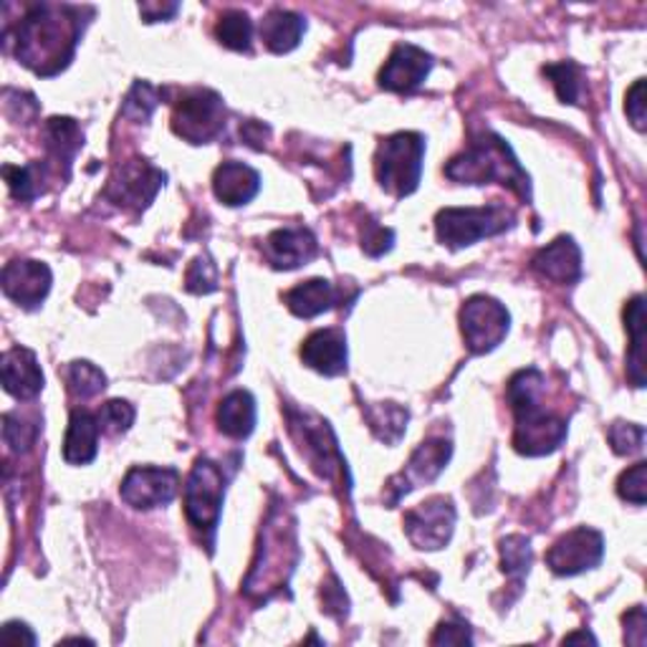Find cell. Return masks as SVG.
<instances>
[{"label":"cell","instance_id":"obj_1","mask_svg":"<svg viewBox=\"0 0 647 647\" xmlns=\"http://www.w3.org/2000/svg\"><path fill=\"white\" fill-rule=\"evenodd\" d=\"M81 29L77 6H33L16 26V57L39 77L59 74L74 59Z\"/></svg>","mask_w":647,"mask_h":647},{"label":"cell","instance_id":"obj_2","mask_svg":"<svg viewBox=\"0 0 647 647\" xmlns=\"http://www.w3.org/2000/svg\"><path fill=\"white\" fill-rule=\"evenodd\" d=\"M544 375L539 370H522L508 382V403L516 415L514 445L522 455L554 453L567 437V421L544 405Z\"/></svg>","mask_w":647,"mask_h":647},{"label":"cell","instance_id":"obj_3","mask_svg":"<svg viewBox=\"0 0 647 647\" xmlns=\"http://www.w3.org/2000/svg\"><path fill=\"white\" fill-rule=\"evenodd\" d=\"M445 175L455 182H468V185L501 182V185L512 188L518 198H532L528 175L518 165L512 148L496 134H481L461 158L451 160Z\"/></svg>","mask_w":647,"mask_h":647},{"label":"cell","instance_id":"obj_4","mask_svg":"<svg viewBox=\"0 0 647 647\" xmlns=\"http://www.w3.org/2000/svg\"><path fill=\"white\" fill-rule=\"evenodd\" d=\"M423 158H425V140L415 132H400L387 137L380 144L375 170L382 190L390 195L405 198L415 193L421 185L423 175Z\"/></svg>","mask_w":647,"mask_h":647},{"label":"cell","instance_id":"obj_5","mask_svg":"<svg viewBox=\"0 0 647 647\" xmlns=\"http://www.w3.org/2000/svg\"><path fill=\"white\" fill-rule=\"evenodd\" d=\"M514 225V213L506 205L491 203L486 208H445L435 218L437 241L451 249H466L481 239L504 233Z\"/></svg>","mask_w":647,"mask_h":647},{"label":"cell","instance_id":"obj_6","mask_svg":"<svg viewBox=\"0 0 647 647\" xmlns=\"http://www.w3.org/2000/svg\"><path fill=\"white\" fill-rule=\"evenodd\" d=\"M225 127L223 99L211 89H193L180 97L172 114V130L190 144L215 140Z\"/></svg>","mask_w":647,"mask_h":647},{"label":"cell","instance_id":"obj_7","mask_svg":"<svg viewBox=\"0 0 647 647\" xmlns=\"http://www.w3.org/2000/svg\"><path fill=\"white\" fill-rule=\"evenodd\" d=\"M225 496V478L218 463L200 458L190 471L185 483V514L188 522L200 532H215L221 522Z\"/></svg>","mask_w":647,"mask_h":647},{"label":"cell","instance_id":"obj_8","mask_svg":"<svg viewBox=\"0 0 647 647\" xmlns=\"http://www.w3.org/2000/svg\"><path fill=\"white\" fill-rule=\"evenodd\" d=\"M506 306L491 296H471L461 309V330L473 354H486L506 340L508 334Z\"/></svg>","mask_w":647,"mask_h":647},{"label":"cell","instance_id":"obj_9","mask_svg":"<svg viewBox=\"0 0 647 647\" xmlns=\"http://www.w3.org/2000/svg\"><path fill=\"white\" fill-rule=\"evenodd\" d=\"M605 557V539L595 528L579 526L564 534L562 539L546 552V564L559 577H574L587 569H595Z\"/></svg>","mask_w":647,"mask_h":647},{"label":"cell","instance_id":"obj_10","mask_svg":"<svg viewBox=\"0 0 647 647\" xmlns=\"http://www.w3.org/2000/svg\"><path fill=\"white\" fill-rule=\"evenodd\" d=\"M455 508L448 498H431L405 514V532L417 549H443L451 542Z\"/></svg>","mask_w":647,"mask_h":647},{"label":"cell","instance_id":"obj_11","mask_svg":"<svg viewBox=\"0 0 647 647\" xmlns=\"http://www.w3.org/2000/svg\"><path fill=\"white\" fill-rule=\"evenodd\" d=\"M180 473L175 468L137 466L122 481V498L132 508H158L178 496Z\"/></svg>","mask_w":647,"mask_h":647},{"label":"cell","instance_id":"obj_12","mask_svg":"<svg viewBox=\"0 0 647 647\" xmlns=\"http://www.w3.org/2000/svg\"><path fill=\"white\" fill-rule=\"evenodd\" d=\"M162 182H165V172L152 168L144 160H134L117 170V175L109 182L107 195L120 205L148 208L162 188Z\"/></svg>","mask_w":647,"mask_h":647},{"label":"cell","instance_id":"obj_13","mask_svg":"<svg viewBox=\"0 0 647 647\" xmlns=\"http://www.w3.org/2000/svg\"><path fill=\"white\" fill-rule=\"evenodd\" d=\"M433 69V57L413 43H400L380 71V87L397 94H410L423 84Z\"/></svg>","mask_w":647,"mask_h":647},{"label":"cell","instance_id":"obj_14","mask_svg":"<svg viewBox=\"0 0 647 647\" xmlns=\"http://www.w3.org/2000/svg\"><path fill=\"white\" fill-rule=\"evenodd\" d=\"M451 443L448 441H427L423 443L421 448L413 453V458L405 466V471L400 473L397 478L390 481V488H392V496H390V504H397L400 498L410 491L423 486V483H431L437 476H441V471L445 468V463L451 458Z\"/></svg>","mask_w":647,"mask_h":647},{"label":"cell","instance_id":"obj_15","mask_svg":"<svg viewBox=\"0 0 647 647\" xmlns=\"http://www.w3.org/2000/svg\"><path fill=\"white\" fill-rule=\"evenodd\" d=\"M51 291V271L41 261H13L3 269V294L23 309H36Z\"/></svg>","mask_w":647,"mask_h":647},{"label":"cell","instance_id":"obj_16","mask_svg":"<svg viewBox=\"0 0 647 647\" xmlns=\"http://www.w3.org/2000/svg\"><path fill=\"white\" fill-rule=\"evenodd\" d=\"M316 239L309 228H279L266 239V259L273 269H299L316 256Z\"/></svg>","mask_w":647,"mask_h":647},{"label":"cell","instance_id":"obj_17","mask_svg":"<svg viewBox=\"0 0 647 647\" xmlns=\"http://www.w3.org/2000/svg\"><path fill=\"white\" fill-rule=\"evenodd\" d=\"M0 375H3V387L8 395L16 400H31L43 390V372L36 354L26 346H13L3 354L0 364Z\"/></svg>","mask_w":647,"mask_h":647},{"label":"cell","instance_id":"obj_18","mask_svg":"<svg viewBox=\"0 0 647 647\" xmlns=\"http://www.w3.org/2000/svg\"><path fill=\"white\" fill-rule=\"evenodd\" d=\"M302 360L324 377H336L346 370V340L342 330L314 332L302 346Z\"/></svg>","mask_w":647,"mask_h":647},{"label":"cell","instance_id":"obj_19","mask_svg":"<svg viewBox=\"0 0 647 647\" xmlns=\"http://www.w3.org/2000/svg\"><path fill=\"white\" fill-rule=\"evenodd\" d=\"M534 269L544 279L557 281V284H574L582 276V251L574 239L562 235L554 243L546 245L534 259Z\"/></svg>","mask_w":647,"mask_h":647},{"label":"cell","instance_id":"obj_20","mask_svg":"<svg viewBox=\"0 0 647 647\" xmlns=\"http://www.w3.org/2000/svg\"><path fill=\"white\" fill-rule=\"evenodd\" d=\"M215 198L225 205H245L259 195L261 175L243 162H223L213 175Z\"/></svg>","mask_w":647,"mask_h":647},{"label":"cell","instance_id":"obj_21","mask_svg":"<svg viewBox=\"0 0 647 647\" xmlns=\"http://www.w3.org/2000/svg\"><path fill=\"white\" fill-rule=\"evenodd\" d=\"M99 433H102V425H99V417L87 413V410H74L69 421L67 441H63V461L71 463V466H87L97 458L99 451Z\"/></svg>","mask_w":647,"mask_h":647},{"label":"cell","instance_id":"obj_22","mask_svg":"<svg viewBox=\"0 0 647 647\" xmlns=\"http://www.w3.org/2000/svg\"><path fill=\"white\" fill-rule=\"evenodd\" d=\"M218 427L235 441H243L256 427V400L251 392L235 390L231 395L223 397L221 407H218Z\"/></svg>","mask_w":647,"mask_h":647},{"label":"cell","instance_id":"obj_23","mask_svg":"<svg viewBox=\"0 0 647 647\" xmlns=\"http://www.w3.org/2000/svg\"><path fill=\"white\" fill-rule=\"evenodd\" d=\"M284 302L296 316L314 319V316L334 309L336 289L332 286V281L312 279V281H304V284H299L291 291H286Z\"/></svg>","mask_w":647,"mask_h":647},{"label":"cell","instance_id":"obj_24","mask_svg":"<svg viewBox=\"0 0 647 647\" xmlns=\"http://www.w3.org/2000/svg\"><path fill=\"white\" fill-rule=\"evenodd\" d=\"M306 31V21L294 11H271L261 23V39L266 41L269 51L289 53L294 51Z\"/></svg>","mask_w":647,"mask_h":647},{"label":"cell","instance_id":"obj_25","mask_svg":"<svg viewBox=\"0 0 647 647\" xmlns=\"http://www.w3.org/2000/svg\"><path fill=\"white\" fill-rule=\"evenodd\" d=\"M46 150H49V158L69 170L71 160L77 158V152L84 144V137L79 132V124L69 117H53V120L46 122Z\"/></svg>","mask_w":647,"mask_h":647},{"label":"cell","instance_id":"obj_26","mask_svg":"<svg viewBox=\"0 0 647 647\" xmlns=\"http://www.w3.org/2000/svg\"><path fill=\"white\" fill-rule=\"evenodd\" d=\"M625 324L627 332H630L633 340V352H630V380L635 382V387H645V299L635 296L625 309Z\"/></svg>","mask_w":647,"mask_h":647},{"label":"cell","instance_id":"obj_27","mask_svg":"<svg viewBox=\"0 0 647 647\" xmlns=\"http://www.w3.org/2000/svg\"><path fill=\"white\" fill-rule=\"evenodd\" d=\"M215 39L221 41L225 49L251 51V39H253L251 18L241 11L223 13L221 21H218L215 26Z\"/></svg>","mask_w":647,"mask_h":647},{"label":"cell","instance_id":"obj_28","mask_svg":"<svg viewBox=\"0 0 647 647\" xmlns=\"http://www.w3.org/2000/svg\"><path fill=\"white\" fill-rule=\"evenodd\" d=\"M67 382H69L71 395L79 400H87V397L99 395V392L107 387V375L91 362H71L67 370Z\"/></svg>","mask_w":647,"mask_h":647},{"label":"cell","instance_id":"obj_29","mask_svg":"<svg viewBox=\"0 0 647 647\" xmlns=\"http://www.w3.org/2000/svg\"><path fill=\"white\" fill-rule=\"evenodd\" d=\"M8 188H11V195L16 200H33L41 193V182H43V168L41 165H26V168H13L6 165L3 170Z\"/></svg>","mask_w":647,"mask_h":647},{"label":"cell","instance_id":"obj_30","mask_svg":"<svg viewBox=\"0 0 647 647\" xmlns=\"http://www.w3.org/2000/svg\"><path fill=\"white\" fill-rule=\"evenodd\" d=\"M160 104V91L148 81H137L130 94L124 99V117H130L134 122H148L154 114V109Z\"/></svg>","mask_w":647,"mask_h":647},{"label":"cell","instance_id":"obj_31","mask_svg":"<svg viewBox=\"0 0 647 647\" xmlns=\"http://www.w3.org/2000/svg\"><path fill=\"white\" fill-rule=\"evenodd\" d=\"M544 74L554 81V89L564 104H577L579 102V91H582V79H579V67H574L572 61L552 63V67H544Z\"/></svg>","mask_w":647,"mask_h":647},{"label":"cell","instance_id":"obj_32","mask_svg":"<svg viewBox=\"0 0 647 647\" xmlns=\"http://www.w3.org/2000/svg\"><path fill=\"white\" fill-rule=\"evenodd\" d=\"M501 564L512 577H524L532 567V544H528L526 536H506L501 542Z\"/></svg>","mask_w":647,"mask_h":647},{"label":"cell","instance_id":"obj_33","mask_svg":"<svg viewBox=\"0 0 647 647\" xmlns=\"http://www.w3.org/2000/svg\"><path fill=\"white\" fill-rule=\"evenodd\" d=\"M617 494L635 506H645L647 498V463H635L617 481Z\"/></svg>","mask_w":647,"mask_h":647},{"label":"cell","instance_id":"obj_34","mask_svg":"<svg viewBox=\"0 0 647 647\" xmlns=\"http://www.w3.org/2000/svg\"><path fill=\"white\" fill-rule=\"evenodd\" d=\"M36 435H39V427L29 421H21V417H16L11 413L3 415V437H6V445L11 448L13 453H21V451H29Z\"/></svg>","mask_w":647,"mask_h":647},{"label":"cell","instance_id":"obj_35","mask_svg":"<svg viewBox=\"0 0 647 647\" xmlns=\"http://www.w3.org/2000/svg\"><path fill=\"white\" fill-rule=\"evenodd\" d=\"M99 425H102V433H124L130 431V425L134 423V407L124 400H109V403L99 410Z\"/></svg>","mask_w":647,"mask_h":647},{"label":"cell","instance_id":"obj_36","mask_svg":"<svg viewBox=\"0 0 647 647\" xmlns=\"http://www.w3.org/2000/svg\"><path fill=\"white\" fill-rule=\"evenodd\" d=\"M645 441V427L635 423H615L609 427V443H613L615 453L619 455H633L643 451Z\"/></svg>","mask_w":647,"mask_h":647},{"label":"cell","instance_id":"obj_37","mask_svg":"<svg viewBox=\"0 0 647 647\" xmlns=\"http://www.w3.org/2000/svg\"><path fill=\"white\" fill-rule=\"evenodd\" d=\"M377 415L380 417L372 415L370 421H372V427H375L382 441H390V433H387L390 427H392V433H395L397 437L403 435L405 423H407L405 410H400L397 405H382V407H377Z\"/></svg>","mask_w":647,"mask_h":647},{"label":"cell","instance_id":"obj_38","mask_svg":"<svg viewBox=\"0 0 647 647\" xmlns=\"http://www.w3.org/2000/svg\"><path fill=\"white\" fill-rule=\"evenodd\" d=\"M188 291L193 294H211L215 291V266L208 259H198L188 273Z\"/></svg>","mask_w":647,"mask_h":647},{"label":"cell","instance_id":"obj_39","mask_svg":"<svg viewBox=\"0 0 647 647\" xmlns=\"http://www.w3.org/2000/svg\"><path fill=\"white\" fill-rule=\"evenodd\" d=\"M392 231H385V228L377 225V223H367V231H364V251L370 253V256H382V253L390 251L392 245Z\"/></svg>","mask_w":647,"mask_h":647},{"label":"cell","instance_id":"obj_40","mask_svg":"<svg viewBox=\"0 0 647 647\" xmlns=\"http://www.w3.org/2000/svg\"><path fill=\"white\" fill-rule=\"evenodd\" d=\"M625 109L637 130H645V79H637L635 87L627 91Z\"/></svg>","mask_w":647,"mask_h":647},{"label":"cell","instance_id":"obj_41","mask_svg":"<svg viewBox=\"0 0 647 647\" xmlns=\"http://www.w3.org/2000/svg\"><path fill=\"white\" fill-rule=\"evenodd\" d=\"M463 645L471 643V633L463 625H441L433 635V645Z\"/></svg>","mask_w":647,"mask_h":647},{"label":"cell","instance_id":"obj_42","mask_svg":"<svg viewBox=\"0 0 647 647\" xmlns=\"http://www.w3.org/2000/svg\"><path fill=\"white\" fill-rule=\"evenodd\" d=\"M0 640H3L6 645H18V643L36 645V635L29 630V627L21 625V623H8L3 627V633H0Z\"/></svg>","mask_w":647,"mask_h":647},{"label":"cell","instance_id":"obj_43","mask_svg":"<svg viewBox=\"0 0 647 647\" xmlns=\"http://www.w3.org/2000/svg\"><path fill=\"white\" fill-rule=\"evenodd\" d=\"M180 11V6L178 3H168V6H160V3H144L140 6V13L142 18L148 23H154V21H165V18H172Z\"/></svg>","mask_w":647,"mask_h":647},{"label":"cell","instance_id":"obj_44","mask_svg":"<svg viewBox=\"0 0 647 647\" xmlns=\"http://www.w3.org/2000/svg\"><path fill=\"white\" fill-rule=\"evenodd\" d=\"M241 137L251 144V148H263V140L269 137V127H263L259 122H245L241 127Z\"/></svg>","mask_w":647,"mask_h":647},{"label":"cell","instance_id":"obj_45","mask_svg":"<svg viewBox=\"0 0 647 647\" xmlns=\"http://www.w3.org/2000/svg\"><path fill=\"white\" fill-rule=\"evenodd\" d=\"M577 640H582V643H585V640H587V643H597L595 637H592L589 633H582V635H569L567 640H564V643H577Z\"/></svg>","mask_w":647,"mask_h":647}]
</instances>
